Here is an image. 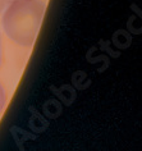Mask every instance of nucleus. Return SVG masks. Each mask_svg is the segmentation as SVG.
<instances>
[{
    "mask_svg": "<svg viewBox=\"0 0 142 151\" xmlns=\"http://www.w3.org/2000/svg\"><path fill=\"white\" fill-rule=\"evenodd\" d=\"M5 104H6V96H5V91L3 88L1 83H0V113L3 111V109L5 108Z\"/></svg>",
    "mask_w": 142,
    "mask_h": 151,
    "instance_id": "nucleus-2",
    "label": "nucleus"
},
{
    "mask_svg": "<svg viewBox=\"0 0 142 151\" xmlns=\"http://www.w3.org/2000/svg\"><path fill=\"white\" fill-rule=\"evenodd\" d=\"M1 55H3V46H1V35H0V63H1Z\"/></svg>",
    "mask_w": 142,
    "mask_h": 151,
    "instance_id": "nucleus-4",
    "label": "nucleus"
},
{
    "mask_svg": "<svg viewBox=\"0 0 142 151\" xmlns=\"http://www.w3.org/2000/svg\"><path fill=\"white\" fill-rule=\"evenodd\" d=\"M10 1H12V0H0V12H3V10L9 5Z\"/></svg>",
    "mask_w": 142,
    "mask_h": 151,
    "instance_id": "nucleus-3",
    "label": "nucleus"
},
{
    "mask_svg": "<svg viewBox=\"0 0 142 151\" xmlns=\"http://www.w3.org/2000/svg\"><path fill=\"white\" fill-rule=\"evenodd\" d=\"M45 14L41 0H12L4 9L1 26L12 41L28 47L35 42Z\"/></svg>",
    "mask_w": 142,
    "mask_h": 151,
    "instance_id": "nucleus-1",
    "label": "nucleus"
}]
</instances>
